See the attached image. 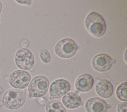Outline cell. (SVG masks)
Returning <instances> with one entry per match:
<instances>
[{"mask_svg": "<svg viewBox=\"0 0 127 112\" xmlns=\"http://www.w3.org/2000/svg\"><path fill=\"white\" fill-rule=\"evenodd\" d=\"M26 101V93L24 90L11 88L7 90L3 94L1 103L6 108L16 110L21 108Z\"/></svg>", "mask_w": 127, "mask_h": 112, "instance_id": "6da1fadb", "label": "cell"}, {"mask_svg": "<svg viewBox=\"0 0 127 112\" xmlns=\"http://www.w3.org/2000/svg\"><path fill=\"white\" fill-rule=\"evenodd\" d=\"M85 25L87 30L94 37H102L106 31V25L103 17L95 12L87 15L85 20Z\"/></svg>", "mask_w": 127, "mask_h": 112, "instance_id": "7a4b0ae2", "label": "cell"}, {"mask_svg": "<svg viewBox=\"0 0 127 112\" xmlns=\"http://www.w3.org/2000/svg\"><path fill=\"white\" fill-rule=\"evenodd\" d=\"M49 81L44 75L34 77L29 84L28 90L30 97L39 98L45 95L48 90Z\"/></svg>", "mask_w": 127, "mask_h": 112, "instance_id": "3957f363", "label": "cell"}, {"mask_svg": "<svg viewBox=\"0 0 127 112\" xmlns=\"http://www.w3.org/2000/svg\"><path fill=\"white\" fill-rule=\"evenodd\" d=\"M77 49V45L74 40L69 38H64L56 44L55 52L62 58H69L74 55Z\"/></svg>", "mask_w": 127, "mask_h": 112, "instance_id": "277c9868", "label": "cell"}, {"mask_svg": "<svg viewBox=\"0 0 127 112\" xmlns=\"http://www.w3.org/2000/svg\"><path fill=\"white\" fill-rule=\"evenodd\" d=\"M15 62L17 66L22 70H30L34 64L32 53L26 48H21L17 50L15 55Z\"/></svg>", "mask_w": 127, "mask_h": 112, "instance_id": "5b68a950", "label": "cell"}, {"mask_svg": "<svg viewBox=\"0 0 127 112\" xmlns=\"http://www.w3.org/2000/svg\"><path fill=\"white\" fill-rule=\"evenodd\" d=\"M30 80L31 76L27 72L17 70L13 72L8 76V82L12 87L22 89L28 86Z\"/></svg>", "mask_w": 127, "mask_h": 112, "instance_id": "8992f818", "label": "cell"}, {"mask_svg": "<svg viewBox=\"0 0 127 112\" xmlns=\"http://www.w3.org/2000/svg\"><path fill=\"white\" fill-rule=\"evenodd\" d=\"M70 85L64 79H58L54 81L49 88L50 99L60 98L65 95L69 91Z\"/></svg>", "mask_w": 127, "mask_h": 112, "instance_id": "52a82bcc", "label": "cell"}, {"mask_svg": "<svg viewBox=\"0 0 127 112\" xmlns=\"http://www.w3.org/2000/svg\"><path fill=\"white\" fill-rule=\"evenodd\" d=\"M115 61L105 53H99L92 59V66L94 70L99 72H105L110 69Z\"/></svg>", "mask_w": 127, "mask_h": 112, "instance_id": "ba28073f", "label": "cell"}, {"mask_svg": "<svg viewBox=\"0 0 127 112\" xmlns=\"http://www.w3.org/2000/svg\"><path fill=\"white\" fill-rule=\"evenodd\" d=\"M85 108L87 112H107L111 106L101 98L93 97L87 100Z\"/></svg>", "mask_w": 127, "mask_h": 112, "instance_id": "9c48e42d", "label": "cell"}, {"mask_svg": "<svg viewBox=\"0 0 127 112\" xmlns=\"http://www.w3.org/2000/svg\"><path fill=\"white\" fill-rule=\"evenodd\" d=\"M94 80L90 75L83 74L77 78L75 82V86L78 91L85 92L91 89Z\"/></svg>", "mask_w": 127, "mask_h": 112, "instance_id": "30bf717a", "label": "cell"}, {"mask_svg": "<svg viewBox=\"0 0 127 112\" xmlns=\"http://www.w3.org/2000/svg\"><path fill=\"white\" fill-rule=\"evenodd\" d=\"M95 90L99 96L103 98H109L113 93V86L109 80L102 79L96 83Z\"/></svg>", "mask_w": 127, "mask_h": 112, "instance_id": "8fae6325", "label": "cell"}, {"mask_svg": "<svg viewBox=\"0 0 127 112\" xmlns=\"http://www.w3.org/2000/svg\"><path fill=\"white\" fill-rule=\"evenodd\" d=\"M64 105L69 109L77 108L81 104L80 96L74 92H69L64 96L62 98Z\"/></svg>", "mask_w": 127, "mask_h": 112, "instance_id": "7c38bea8", "label": "cell"}, {"mask_svg": "<svg viewBox=\"0 0 127 112\" xmlns=\"http://www.w3.org/2000/svg\"><path fill=\"white\" fill-rule=\"evenodd\" d=\"M46 112H66L63 105L58 100L49 101L46 105Z\"/></svg>", "mask_w": 127, "mask_h": 112, "instance_id": "4fadbf2b", "label": "cell"}, {"mask_svg": "<svg viewBox=\"0 0 127 112\" xmlns=\"http://www.w3.org/2000/svg\"><path fill=\"white\" fill-rule=\"evenodd\" d=\"M116 96L121 101L126 102L127 100V83L124 82L120 84L116 89Z\"/></svg>", "mask_w": 127, "mask_h": 112, "instance_id": "5bb4252c", "label": "cell"}, {"mask_svg": "<svg viewBox=\"0 0 127 112\" xmlns=\"http://www.w3.org/2000/svg\"><path fill=\"white\" fill-rule=\"evenodd\" d=\"M40 57L42 62L45 64L49 63L51 59V57L49 51L45 48H43L41 50L40 52Z\"/></svg>", "mask_w": 127, "mask_h": 112, "instance_id": "9a60e30c", "label": "cell"}, {"mask_svg": "<svg viewBox=\"0 0 127 112\" xmlns=\"http://www.w3.org/2000/svg\"><path fill=\"white\" fill-rule=\"evenodd\" d=\"M127 102L120 103L117 107V112H127Z\"/></svg>", "mask_w": 127, "mask_h": 112, "instance_id": "2e32d148", "label": "cell"}, {"mask_svg": "<svg viewBox=\"0 0 127 112\" xmlns=\"http://www.w3.org/2000/svg\"><path fill=\"white\" fill-rule=\"evenodd\" d=\"M21 46L24 47L23 48H25V47H28V45H29V43H28V41L26 40H24L22 41L21 42Z\"/></svg>", "mask_w": 127, "mask_h": 112, "instance_id": "e0dca14e", "label": "cell"}, {"mask_svg": "<svg viewBox=\"0 0 127 112\" xmlns=\"http://www.w3.org/2000/svg\"><path fill=\"white\" fill-rule=\"evenodd\" d=\"M16 1L21 4H27L29 2H31V0H16Z\"/></svg>", "mask_w": 127, "mask_h": 112, "instance_id": "ac0fdd59", "label": "cell"}, {"mask_svg": "<svg viewBox=\"0 0 127 112\" xmlns=\"http://www.w3.org/2000/svg\"><path fill=\"white\" fill-rule=\"evenodd\" d=\"M2 5L1 2L0 1V14L2 11Z\"/></svg>", "mask_w": 127, "mask_h": 112, "instance_id": "d6986e66", "label": "cell"}, {"mask_svg": "<svg viewBox=\"0 0 127 112\" xmlns=\"http://www.w3.org/2000/svg\"><path fill=\"white\" fill-rule=\"evenodd\" d=\"M2 92V89L0 87V94Z\"/></svg>", "mask_w": 127, "mask_h": 112, "instance_id": "ffe728a7", "label": "cell"}, {"mask_svg": "<svg viewBox=\"0 0 127 112\" xmlns=\"http://www.w3.org/2000/svg\"><path fill=\"white\" fill-rule=\"evenodd\" d=\"M1 105H2V103H1V101H0V107Z\"/></svg>", "mask_w": 127, "mask_h": 112, "instance_id": "44dd1931", "label": "cell"}, {"mask_svg": "<svg viewBox=\"0 0 127 112\" xmlns=\"http://www.w3.org/2000/svg\"></svg>", "mask_w": 127, "mask_h": 112, "instance_id": "7402d4cb", "label": "cell"}]
</instances>
